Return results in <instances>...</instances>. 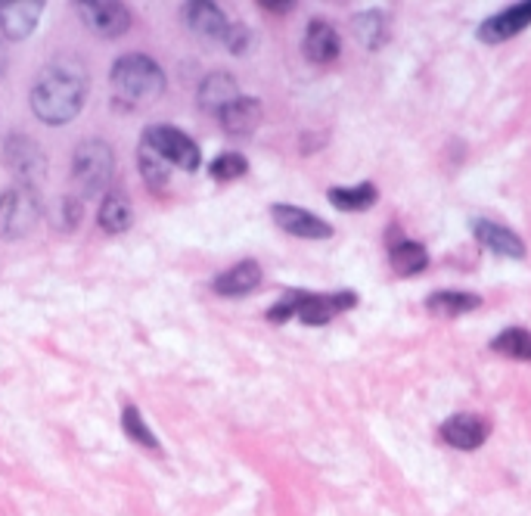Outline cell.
Segmentation results:
<instances>
[{
	"instance_id": "obj_1",
	"label": "cell",
	"mask_w": 531,
	"mask_h": 516,
	"mask_svg": "<svg viewBox=\"0 0 531 516\" xmlns=\"http://www.w3.org/2000/svg\"><path fill=\"white\" fill-rule=\"evenodd\" d=\"M87 100V72L78 60H60L47 62L44 72L37 75L31 87V109L41 122L47 125H66L81 112Z\"/></svg>"
},
{
	"instance_id": "obj_2",
	"label": "cell",
	"mask_w": 531,
	"mask_h": 516,
	"mask_svg": "<svg viewBox=\"0 0 531 516\" xmlns=\"http://www.w3.org/2000/svg\"><path fill=\"white\" fill-rule=\"evenodd\" d=\"M112 91L122 100L128 109H137V106H149L162 97L165 91V75L156 66V60L143 53H128L112 66Z\"/></svg>"
},
{
	"instance_id": "obj_3",
	"label": "cell",
	"mask_w": 531,
	"mask_h": 516,
	"mask_svg": "<svg viewBox=\"0 0 531 516\" xmlns=\"http://www.w3.org/2000/svg\"><path fill=\"white\" fill-rule=\"evenodd\" d=\"M112 165H116V156L109 143L100 137L81 141L72 156V184L81 190V197H97L109 187Z\"/></svg>"
},
{
	"instance_id": "obj_4",
	"label": "cell",
	"mask_w": 531,
	"mask_h": 516,
	"mask_svg": "<svg viewBox=\"0 0 531 516\" xmlns=\"http://www.w3.org/2000/svg\"><path fill=\"white\" fill-rule=\"evenodd\" d=\"M41 218V199L31 184H16L0 197V237L16 240L28 234Z\"/></svg>"
},
{
	"instance_id": "obj_5",
	"label": "cell",
	"mask_w": 531,
	"mask_h": 516,
	"mask_svg": "<svg viewBox=\"0 0 531 516\" xmlns=\"http://www.w3.org/2000/svg\"><path fill=\"white\" fill-rule=\"evenodd\" d=\"M143 141H147L168 165H177L183 168V172H196L202 162L199 147H196L183 131L172 128V125H149V128L143 131Z\"/></svg>"
},
{
	"instance_id": "obj_6",
	"label": "cell",
	"mask_w": 531,
	"mask_h": 516,
	"mask_svg": "<svg viewBox=\"0 0 531 516\" xmlns=\"http://www.w3.org/2000/svg\"><path fill=\"white\" fill-rule=\"evenodd\" d=\"M75 6H78L87 28L100 37H122L131 28V12L122 4H112V0H81Z\"/></svg>"
},
{
	"instance_id": "obj_7",
	"label": "cell",
	"mask_w": 531,
	"mask_h": 516,
	"mask_svg": "<svg viewBox=\"0 0 531 516\" xmlns=\"http://www.w3.org/2000/svg\"><path fill=\"white\" fill-rule=\"evenodd\" d=\"M358 305V295L351 289H339V293H305L299 305V320L311 327H324L330 324L336 314L349 311Z\"/></svg>"
},
{
	"instance_id": "obj_8",
	"label": "cell",
	"mask_w": 531,
	"mask_h": 516,
	"mask_svg": "<svg viewBox=\"0 0 531 516\" xmlns=\"http://www.w3.org/2000/svg\"><path fill=\"white\" fill-rule=\"evenodd\" d=\"M4 159L6 165H10V172H16L19 178H22V184H31V187H35V181L41 178L44 165H47V159H44V153L37 149V143L31 141V137H19V134H12L10 141H6Z\"/></svg>"
},
{
	"instance_id": "obj_9",
	"label": "cell",
	"mask_w": 531,
	"mask_h": 516,
	"mask_svg": "<svg viewBox=\"0 0 531 516\" xmlns=\"http://www.w3.org/2000/svg\"><path fill=\"white\" fill-rule=\"evenodd\" d=\"M270 215H274L277 228H283L293 237H302V240H326V237H333V224H326L314 212L299 209V206H274Z\"/></svg>"
},
{
	"instance_id": "obj_10",
	"label": "cell",
	"mask_w": 531,
	"mask_h": 516,
	"mask_svg": "<svg viewBox=\"0 0 531 516\" xmlns=\"http://www.w3.org/2000/svg\"><path fill=\"white\" fill-rule=\"evenodd\" d=\"M41 0H4L0 4V31L10 41H25L41 19Z\"/></svg>"
},
{
	"instance_id": "obj_11",
	"label": "cell",
	"mask_w": 531,
	"mask_h": 516,
	"mask_svg": "<svg viewBox=\"0 0 531 516\" xmlns=\"http://www.w3.org/2000/svg\"><path fill=\"white\" fill-rule=\"evenodd\" d=\"M441 439H445L451 448L460 451H476L485 445L488 439V423L476 414H454L451 420L441 423Z\"/></svg>"
},
{
	"instance_id": "obj_12",
	"label": "cell",
	"mask_w": 531,
	"mask_h": 516,
	"mask_svg": "<svg viewBox=\"0 0 531 516\" xmlns=\"http://www.w3.org/2000/svg\"><path fill=\"white\" fill-rule=\"evenodd\" d=\"M528 25H531V4H516L510 6V10L491 16L488 22L479 25V41L485 44L510 41V37H516L519 31H526Z\"/></svg>"
},
{
	"instance_id": "obj_13",
	"label": "cell",
	"mask_w": 531,
	"mask_h": 516,
	"mask_svg": "<svg viewBox=\"0 0 531 516\" xmlns=\"http://www.w3.org/2000/svg\"><path fill=\"white\" fill-rule=\"evenodd\" d=\"M472 234H476V240L482 243L485 249H491L495 255H501V258H526V243L519 240V234L501 228V224L479 218V222H472Z\"/></svg>"
},
{
	"instance_id": "obj_14",
	"label": "cell",
	"mask_w": 531,
	"mask_h": 516,
	"mask_svg": "<svg viewBox=\"0 0 531 516\" xmlns=\"http://www.w3.org/2000/svg\"><path fill=\"white\" fill-rule=\"evenodd\" d=\"M305 56L311 62H318V66H324V62H333L339 56V50H342V41H339L336 28L326 22H311L305 31Z\"/></svg>"
},
{
	"instance_id": "obj_15",
	"label": "cell",
	"mask_w": 531,
	"mask_h": 516,
	"mask_svg": "<svg viewBox=\"0 0 531 516\" xmlns=\"http://www.w3.org/2000/svg\"><path fill=\"white\" fill-rule=\"evenodd\" d=\"M183 19H187L189 28L202 37H221V41H224L227 28H230V22L224 19V12H221L214 4H205V0H196V4L183 6Z\"/></svg>"
},
{
	"instance_id": "obj_16",
	"label": "cell",
	"mask_w": 531,
	"mask_h": 516,
	"mask_svg": "<svg viewBox=\"0 0 531 516\" xmlns=\"http://www.w3.org/2000/svg\"><path fill=\"white\" fill-rule=\"evenodd\" d=\"M258 122H261V103H258V100H252V97L233 100V103L221 112V125H224V131H227V134H233V137L252 134V131L258 128Z\"/></svg>"
},
{
	"instance_id": "obj_17",
	"label": "cell",
	"mask_w": 531,
	"mask_h": 516,
	"mask_svg": "<svg viewBox=\"0 0 531 516\" xmlns=\"http://www.w3.org/2000/svg\"><path fill=\"white\" fill-rule=\"evenodd\" d=\"M233 100H239V93H237V81H233L230 75L214 72V75H208V78L202 81L199 106L205 112H218V116H221V112H224Z\"/></svg>"
},
{
	"instance_id": "obj_18",
	"label": "cell",
	"mask_w": 531,
	"mask_h": 516,
	"mask_svg": "<svg viewBox=\"0 0 531 516\" xmlns=\"http://www.w3.org/2000/svg\"><path fill=\"white\" fill-rule=\"evenodd\" d=\"M261 283V268L255 262H239L230 270L214 277V293L218 295H245Z\"/></svg>"
},
{
	"instance_id": "obj_19",
	"label": "cell",
	"mask_w": 531,
	"mask_h": 516,
	"mask_svg": "<svg viewBox=\"0 0 531 516\" xmlns=\"http://www.w3.org/2000/svg\"><path fill=\"white\" fill-rule=\"evenodd\" d=\"M426 308L432 314H441V318H457V314L482 308V295L466 293V289H441V293L429 295Z\"/></svg>"
},
{
	"instance_id": "obj_20",
	"label": "cell",
	"mask_w": 531,
	"mask_h": 516,
	"mask_svg": "<svg viewBox=\"0 0 531 516\" xmlns=\"http://www.w3.org/2000/svg\"><path fill=\"white\" fill-rule=\"evenodd\" d=\"M97 218L106 234H122V230H128L131 222H134V209H131L128 197H122V193H106Z\"/></svg>"
},
{
	"instance_id": "obj_21",
	"label": "cell",
	"mask_w": 531,
	"mask_h": 516,
	"mask_svg": "<svg viewBox=\"0 0 531 516\" xmlns=\"http://www.w3.org/2000/svg\"><path fill=\"white\" fill-rule=\"evenodd\" d=\"M389 258H391V268H395L401 277L420 274V270H426V264H429L426 246H422V243H416V240L395 243V246H391V253H389Z\"/></svg>"
},
{
	"instance_id": "obj_22",
	"label": "cell",
	"mask_w": 531,
	"mask_h": 516,
	"mask_svg": "<svg viewBox=\"0 0 531 516\" xmlns=\"http://www.w3.org/2000/svg\"><path fill=\"white\" fill-rule=\"evenodd\" d=\"M376 187L373 184H358V187H333L330 193H326V199H330L336 209L342 212H364L370 209L373 203H376Z\"/></svg>"
},
{
	"instance_id": "obj_23",
	"label": "cell",
	"mask_w": 531,
	"mask_h": 516,
	"mask_svg": "<svg viewBox=\"0 0 531 516\" xmlns=\"http://www.w3.org/2000/svg\"><path fill=\"white\" fill-rule=\"evenodd\" d=\"M491 349L497 355L516 358V361H531V330H522V327H510V330L497 333L491 339Z\"/></svg>"
},
{
	"instance_id": "obj_24",
	"label": "cell",
	"mask_w": 531,
	"mask_h": 516,
	"mask_svg": "<svg viewBox=\"0 0 531 516\" xmlns=\"http://www.w3.org/2000/svg\"><path fill=\"white\" fill-rule=\"evenodd\" d=\"M137 159H141V174L143 181H147L153 190H162V187L168 184V178H172V165H168L165 159H162L159 153H156L153 147H149L147 141L141 143V149H137Z\"/></svg>"
},
{
	"instance_id": "obj_25",
	"label": "cell",
	"mask_w": 531,
	"mask_h": 516,
	"mask_svg": "<svg viewBox=\"0 0 531 516\" xmlns=\"http://www.w3.org/2000/svg\"><path fill=\"white\" fill-rule=\"evenodd\" d=\"M122 430L128 432V439L131 442H137V445H143V448H159V442H156V436H153V430H149L147 423H143V417H141V411H137L134 405H128L122 411Z\"/></svg>"
},
{
	"instance_id": "obj_26",
	"label": "cell",
	"mask_w": 531,
	"mask_h": 516,
	"mask_svg": "<svg viewBox=\"0 0 531 516\" xmlns=\"http://www.w3.org/2000/svg\"><path fill=\"white\" fill-rule=\"evenodd\" d=\"M208 172H212L214 181H237L249 172V162H245V156H239V153H221L218 159L212 162Z\"/></svg>"
},
{
	"instance_id": "obj_27",
	"label": "cell",
	"mask_w": 531,
	"mask_h": 516,
	"mask_svg": "<svg viewBox=\"0 0 531 516\" xmlns=\"http://www.w3.org/2000/svg\"><path fill=\"white\" fill-rule=\"evenodd\" d=\"M354 31L364 37L366 47H379V44H385V19H382V12H364V16H358Z\"/></svg>"
},
{
	"instance_id": "obj_28",
	"label": "cell",
	"mask_w": 531,
	"mask_h": 516,
	"mask_svg": "<svg viewBox=\"0 0 531 516\" xmlns=\"http://www.w3.org/2000/svg\"><path fill=\"white\" fill-rule=\"evenodd\" d=\"M302 295H305V289H289V293L283 295V299L277 302V305L268 311V320H270V324H286V320L293 318V314H299Z\"/></svg>"
},
{
	"instance_id": "obj_29",
	"label": "cell",
	"mask_w": 531,
	"mask_h": 516,
	"mask_svg": "<svg viewBox=\"0 0 531 516\" xmlns=\"http://www.w3.org/2000/svg\"><path fill=\"white\" fill-rule=\"evenodd\" d=\"M53 222H56V228H62V230L78 228V222H81V203H78V199L62 197V199H60V206H56Z\"/></svg>"
},
{
	"instance_id": "obj_30",
	"label": "cell",
	"mask_w": 531,
	"mask_h": 516,
	"mask_svg": "<svg viewBox=\"0 0 531 516\" xmlns=\"http://www.w3.org/2000/svg\"><path fill=\"white\" fill-rule=\"evenodd\" d=\"M224 44H227V50L230 53H245V50L252 47V31L245 28V25H230L227 28V35H224Z\"/></svg>"
},
{
	"instance_id": "obj_31",
	"label": "cell",
	"mask_w": 531,
	"mask_h": 516,
	"mask_svg": "<svg viewBox=\"0 0 531 516\" xmlns=\"http://www.w3.org/2000/svg\"><path fill=\"white\" fill-rule=\"evenodd\" d=\"M258 6H261V10H270V12H289L295 4L293 0H261Z\"/></svg>"
},
{
	"instance_id": "obj_32",
	"label": "cell",
	"mask_w": 531,
	"mask_h": 516,
	"mask_svg": "<svg viewBox=\"0 0 531 516\" xmlns=\"http://www.w3.org/2000/svg\"><path fill=\"white\" fill-rule=\"evenodd\" d=\"M4 69H6V50L0 47V75H4Z\"/></svg>"
}]
</instances>
